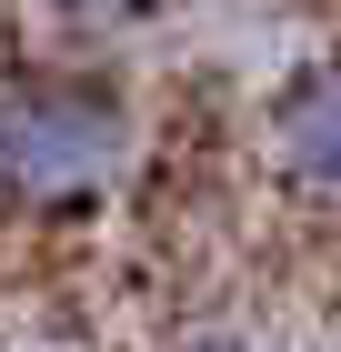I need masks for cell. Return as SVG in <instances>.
Wrapping results in <instances>:
<instances>
[{
  "label": "cell",
  "instance_id": "obj_1",
  "mask_svg": "<svg viewBox=\"0 0 341 352\" xmlns=\"http://www.w3.org/2000/svg\"><path fill=\"white\" fill-rule=\"evenodd\" d=\"M131 101L80 71H0V212H80L131 171Z\"/></svg>",
  "mask_w": 341,
  "mask_h": 352
},
{
  "label": "cell",
  "instance_id": "obj_2",
  "mask_svg": "<svg viewBox=\"0 0 341 352\" xmlns=\"http://www.w3.org/2000/svg\"><path fill=\"white\" fill-rule=\"evenodd\" d=\"M261 151L301 201H341V51L301 60L261 111Z\"/></svg>",
  "mask_w": 341,
  "mask_h": 352
},
{
  "label": "cell",
  "instance_id": "obj_3",
  "mask_svg": "<svg viewBox=\"0 0 341 352\" xmlns=\"http://www.w3.org/2000/svg\"><path fill=\"white\" fill-rule=\"evenodd\" d=\"M60 21H80V30H121V21H141L151 0H51Z\"/></svg>",
  "mask_w": 341,
  "mask_h": 352
},
{
  "label": "cell",
  "instance_id": "obj_4",
  "mask_svg": "<svg viewBox=\"0 0 341 352\" xmlns=\"http://www.w3.org/2000/svg\"><path fill=\"white\" fill-rule=\"evenodd\" d=\"M181 352H261L251 332H201V342H181Z\"/></svg>",
  "mask_w": 341,
  "mask_h": 352
}]
</instances>
